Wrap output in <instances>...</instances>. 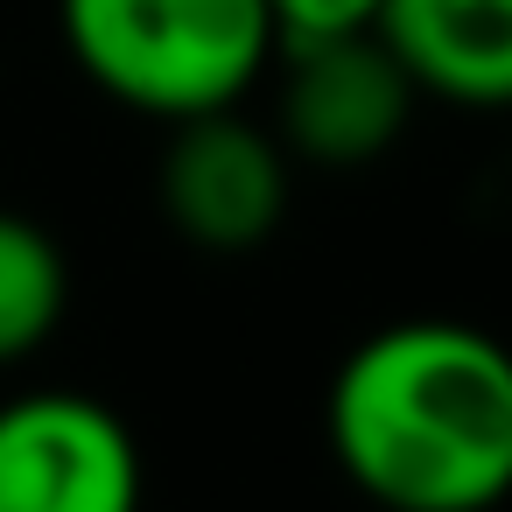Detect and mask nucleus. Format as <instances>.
I'll return each mask as SVG.
<instances>
[{
	"label": "nucleus",
	"mask_w": 512,
	"mask_h": 512,
	"mask_svg": "<svg viewBox=\"0 0 512 512\" xmlns=\"http://www.w3.org/2000/svg\"><path fill=\"white\" fill-rule=\"evenodd\" d=\"M323 435L379 512H491L512 498V344L456 316L386 323L330 372Z\"/></svg>",
	"instance_id": "nucleus-1"
},
{
	"label": "nucleus",
	"mask_w": 512,
	"mask_h": 512,
	"mask_svg": "<svg viewBox=\"0 0 512 512\" xmlns=\"http://www.w3.org/2000/svg\"><path fill=\"white\" fill-rule=\"evenodd\" d=\"M71 64L141 120L239 106L281 57L267 0H57Z\"/></svg>",
	"instance_id": "nucleus-2"
},
{
	"label": "nucleus",
	"mask_w": 512,
	"mask_h": 512,
	"mask_svg": "<svg viewBox=\"0 0 512 512\" xmlns=\"http://www.w3.org/2000/svg\"><path fill=\"white\" fill-rule=\"evenodd\" d=\"M134 428L78 386L0 400V512H141Z\"/></svg>",
	"instance_id": "nucleus-3"
},
{
	"label": "nucleus",
	"mask_w": 512,
	"mask_h": 512,
	"mask_svg": "<svg viewBox=\"0 0 512 512\" xmlns=\"http://www.w3.org/2000/svg\"><path fill=\"white\" fill-rule=\"evenodd\" d=\"M155 197L197 253H260L288 218V141L253 127L239 106L169 120Z\"/></svg>",
	"instance_id": "nucleus-4"
},
{
	"label": "nucleus",
	"mask_w": 512,
	"mask_h": 512,
	"mask_svg": "<svg viewBox=\"0 0 512 512\" xmlns=\"http://www.w3.org/2000/svg\"><path fill=\"white\" fill-rule=\"evenodd\" d=\"M414 99L421 92L379 29L281 43V141L302 162H323V169L379 162L407 134Z\"/></svg>",
	"instance_id": "nucleus-5"
},
{
	"label": "nucleus",
	"mask_w": 512,
	"mask_h": 512,
	"mask_svg": "<svg viewBox=\"0 0 512 512\" xmlns=\"http://www.w3.org/2000/svg\"><path fill=\"white\" fill-rule=\"evenodd\" d=\"M372 29L407 64L421 99L470 113L512 106V0H379Z\"/></svg>",
	"instance_id": "nucleus-6"
},
{
	"label": "nucleus",
	"mask_w": 512,
	"mask_h": 512,
	"mask_svg": "<svg viewBox=\"0 0 512 512\" xmlns=\"http://www.w3.org/2000/svg\"><path fill=\"white\" fill-rule=\"evenodd\" d=\"M71 309V260L50 225L0 211V372L36 358Z\"/></svg>",
	"instance_id": "nucleus-7"
},
{
	"label": "nucleus",
	"mask_w": 512,
	"mask_h": 512,
	"mask_svg": "<svg viewBox=\"0 0 512 512\" xmlns=\"http://www.w3.org/2000/svg\"><path fill=\"white\" fill-rule=\"evenodd\" d=\"M267 15L288 36H337V29H372L379 22V0H267Z\"/></svg>",
	"instance_id": "nucleus-8"
}]
</instances>
